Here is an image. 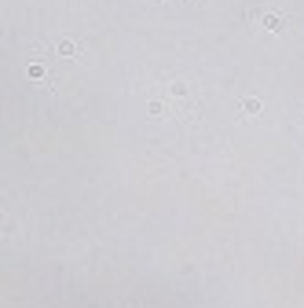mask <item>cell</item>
<instances>
[{"label":"cell","instance_id":"cell-1","mask_svg":"<svg viewBox=\"0 0 304 308\" xmlns=\"http://www.w3.org/2000/svg\"><path fill=\"white\" fill-rule=\"evenodd\" d=\"M150 114H158V117H180V121H194V117H198L194 84L180 81V77H169V81H161L158 96L150 99Z\"/></svg>","mask_w":304,"mask_h":308},{"label":"cell","instance_id":"cell-2","mask_svg":"<svg viewBox=\"0 0 304 308\" xmlns=\"http://www.w3.org/2000/svg\"><path fill=\"white\" fill-rule=\"evenodd\" d=\"M256 18H260V22H264V30H272V33H279V30H282V22H286V18H282V15H275V11H256Z\"/></svg>","mask_w":304,"mask_h":308},{"label":"cell","instance_id":"cell-3","mask_svg":"<svg viewBox=\"0 0 304 308\" xmlns=\"http://www.w3.org/2000/svg\"><path fill=\"white\" fill-rule=\"evenodd\" d=\"M59 51H63V55H74L77 44H74V41H59Z\"/></svg>","mask_w":304,"mask_h":308},{"label":"cell","instance_id":"cell-4","mask_svg":"<svg viewBox=\"0 0 304 308\" xmlns=\"http://www.w3.org/2000/svg\"><path fill=\"white\" fill-rule=\"evenodd\" d=\"M242 110H246V114H256V110H260V99H246V103H242Z\"/></svg>","mask_w":304,"mask_h":308},{"label":"cell","instance_id":"cell-5","mask_svg":"<svg viewBox=\"0 0 304 308\" xmlns=\"http://www.w3.org/2000/svg\"><path fill=\"white\" fill-rule=\"evenodd\" d=\"M169 4H173V0H169Z\"/></svg>","mask_w":304,"mask_h":308}]
</instances>
